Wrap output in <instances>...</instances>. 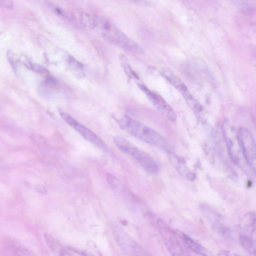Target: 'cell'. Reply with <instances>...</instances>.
<instances>
[{
    "mask_svg": "<svg viewBox=\"0 0 256 256\" xmlns=\"http://www.w3.org/2000/svg\"><path fill=\"white\" fill-rule=\"evenodd\" d=\"M76 19L82 25L92 28L111 44L136 54H142L143 48L106 18L78 12Z\"/></svg>",
    "mask_w": 256,
    "mask_h": 256,
    "instance_id": "obj_1",
    "label": "cell"
},
{
    "mask_svg": "<svg viewBox=\"0 0 256 256\" xmlns=\"http://www.w3.org/2000/svg\"><path fill=\"white\" fill-rule=\"evenodd\" d=\"M119 123L130 134L152 146L168 150V142L162 136L140 122L124 116L120 120Z\"/></svg>",
    "mask_w": 256,
    "mask_h": 256,
    "instance_id": "obj_2",
    "label": "cell"
},
{
    "mask_svg": "<svg viewBox=\"0 0 256 256\" xmlns=\"http://www.w3.org/2000/svg\"><path fill=\"white\" fill-rule=\"evenodd\" d=\"M114 142L122 152L132 156L146 171L152 174H156L158 172L157 163L148 154L124 138L116 136L114 138Z\"/></svg>",
    "mask_w": 256,
    "mask_h": 256,
    "instance_id": "obj_3",
    "label": "cell"
},
{
    "mask_svg": "<svg viewBox=\"0 0 256 256\" xmlns=\"http://www.w3.org/2000/svg\"><path fill=\"white\" fill-rule=\"evenodd\" d=\"M240 147L245 162L256 176V142L251 132L242 128L237 132Z\"/></svg>",
    "mask_w": 256,
    "mask_h": 256,
    "instance_id": "obj_4",
    "label": "cell"
},
{
    "mask_svg": "<svg viewBox=\"0 0 256 256\" xmlns=\"http://www.w3.org/2000/svg\"><path fill=\"white\" fill-rule=\"evenodd\" d=\"M112 232L116 241L122 251L127 256H146L148 254L121 227L114 225Z\"/></svg>",
    "mask_w": 256,
    "mask_h": 256,
    "instance_id": "obj_5",
    "label": "cell"
},
{
    "mask_svg": "<svg viewBox=\"0 0 256 256\" xmlns=\"http://www.w3.org/2000/svg\"><path fill=\"white\" fill-rule=\"evenodd\" d=\"M59 114L62 118L70 126L78 132L84 138L103 151L105 152H108V148L106 144L94 132L78 122L65 112L60 110Z\"/></svg>",
    "mask_w": 256,
    "mask_h": 256,
    "instance_id": "obj_6",
    "label": "cell"
},
{
    "mask_svg": "<svg viewBox=\"0 0 256 256\" xmlns=\"http://www.w3.org/2000/svg\"><path fill=\"white\" fill-rule=\"evenodd\" d=\"M156 225L169 252L174 256L183 255V249L176 233L161 220H158Z\"/></svg>",
    "mask_w": 256,
    "mask_h": 256,
    "instance_id": "obj_7",
    "label": "cell"
},
{
    "mask_svg": "<svg viewBox=\"0 0 256 256\" xmlns=\"http://www.w3.org/2000/svg\"><path fill=\"white\" fill-rule=\"evenodd\" d=\"M138 86L147 95L152 103L160 112L166 116L170 121L172 122L176 121V116L174 111L159 94L149 90L142 84H139Z\"/></svg>",
    "mask_w": 256,
    "mask_h": 256,
    "instance_id": "obj_8",
    "label": "cell"
},
{
    "mask_svg": "<svg viewBox=\"0 0 256 256\" xmlns=\"http://www.w3.org/2000/svg\"><path fill=\"white\" fill-rule=\"evenodd\" d=\"M200 209L212 228L216 232L226 236L229 235L228 228L222 224L220 221V216L216 212L206 204H202Z\"/></svg>",
    "mask_w": 256,
    "mask_h": 256,
    "instance_id": "obj_9",
    "label": "cell"
},
{
    "mask_svg": "<svg viewBox=\"0 0 256 256\" xmlns=\"http://www.w3.org/2000/svg\"><path fill=\"white\" fill-rule=\"evenodd\" d=\"M242 228L248 235L256 238V211L249 212L243 217Z\"/></svg>",
    "mask_w": 256,
    "mask_h": 256,
    "instance_id": "obj_10",
    "label": "cell"
},
{
    "mask_svg": "<svg viewBox=\"0 0 256 256\" xmlns=\"http://www.w3.org/2000/svg\"><path fill=\"white\" fill-rule=\"evenodd\" d=\"M45 242L50 250L58 255H71L64 246L52 236L46 233L44 235Z\"/></svg>",
    "mask_w": 256,
    "mask_h": 256,
    "instance_id": "obj_11",
    "label": "cell"
},
{
    "mask_svg": "<svg viewBox=\"0 0 256 256\" xmlns=\"http://www.w3.org/2000/svg\"><path fill=\"white\" fill-rule=\"evenodd\" d=\"M180 238L184 244L193 252L203 256L210 255L206 249L186 234H182Z\"/></svg>",
    "mask_w": 256,
    "mask_h": 256,
    "instance_id": "obj_12",
    "label": "cell"
},
{
    "mask_svg": "<svg viewBox=\"0 0 256 256\" xmlns=\"http://www.w3.org/2000/svg\"><path fill=\"white\" fill-rule=\"evenodd\" d=\"M172 84L184 96L187 100H191L192 96L186 86L178 77L170 76L167 77Z\"/></svg>",
    "mask_w": 256,
    "mask_h": 256,
    "instance_id": "obj_13",
    "label": "cell"
},
{
    "mask_svg": "<svg viewBox=\"0 0 256 256\" xmlns=\"http://www.w3.org/2000/svg\"><path fill=\"white\" fill-rule=\"evenodd\" d=\"M67 66L71 72L78 78L84 76L83 64L72 56L67 58Z\"/></svg>",
    "mask_w": 256,
    "mask_h": 256,
    "instance_id": "obj_14",
    "label": "cell"
},
{
    "mask_svg": "<svg viewBox=\"0 0 256 256\" xmlns=\"http://www.w3.org/2000/svg\"><path fill=\"white\" fill-rule=\"evenodd\" d=\"M8 252L14 255L30 256L32 255L25 248L16 242L10 240H8L5 244V248Z\"/></svg>",
    "mask_w": 256,
    "mask_h": 256,
    "instance_id": "obj_15",
    "label": "cell"
},
{
    "mask_svg": "<svg viewBox=\"0 0 256 256\" xmlns=\"http://www.w3.org/2000/svg\"><path fill=\"white\" fill-rule=\"evenodd\" d=\"M239 240L241 246L248 253L256 255V247L252 238L246 234H240Z\"/></svg>",
    "mask_w": 256,
    "mask_h": 256,
    "instance_id": "obj_16",
    "label": "cell"
},
{
    "mask_svg": "<svg viewBox=\"0 0 256 256\" xmlns=\"http://www.w3.org/2000/svg\"><path fill=\"white\" fill-rule=\"evenodd\" d=\"M24 63L28 68L44 76L45 78L50 76L48 70L42 66L33 63L30 61H25Z\"/></svg>",
    "mask_w": 256,
    "mask_h": 256,
    "instance_id": "obj_17",
    "label": "cell"
},
{
    "mask_svg": "<svg viewBox=\"0 0 256 256\" xmlns=\"http://www.w3.org/2000/svg\"><path fill=\"white\" fill-rule=\"evenodd\" d=\"M120 59L126 74L130 78H138L136 74L130 68L126 58L124 56L121 55Z\"/></svg>",
    "mask_w": 256,
    "mask_h": 256,
    "instance_id": "obj_18",
    "label": "cell"
},
{
    "mask_svg": "<svg viewBox=\"0 0 256 256\" xmlns=\"http://www.w3.org/2000/svg\"><path fill=\"white\" fill-rule=\"evenodd\" d=\"M7 57L12 67L16 71V70L18 60L15 54L12 52L9 51L8 52Z\"/></svg>",
    "mask_w": 256,
    "mask_h": 256,
    "instance_id": "obj_19",
    "label": "cell"
},
{
    "mask_svg": "<svg viewBox=\"0 0 256 256\" xmlns=\"http://www.w3.org/2000/svg\"><path fill=\"white\" fill-rule=\"evenodd\" d=\"M0 5L4 8H12L14 7V3L12 0H0Z\"/></svg>",
    "mask_w": 256,
    "mask_h": 256,
    "instance_id": "obj_20",
    "label": "cell"
},
{
    "mask_svg": "<svg viewBox=\"0 0 256 256\" xmlns=\"http://www.w3.org/2000/svg\"><path fill=\"white\" fill-rule=\"evenodd\" d=\"M36 192L42 194H45L47 193V190L46 188L42 184H38L36 186Z\"/></svg>",
    "mask_w": 256,
    "mask_h": 256,
    "instance_id": "obj_21",
    "label": "cell"
},
{
    "mask_svg": "<svg viewBox=\"0 0 256 256\" xmlns=\"http://www.w3.org/2000/svg\"><path fill=\"white\" fill-rule=\"evenodd\" d=\"M130 2H135V3H140L144 1V0H128Z\"/></svg>",
    "mask_w": 256,
    "mask_h": 256,
    "instance_id": "obj_22",
    "label": "cell"
}]
</instances>
